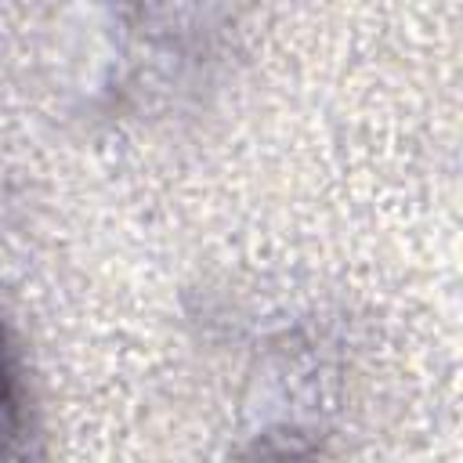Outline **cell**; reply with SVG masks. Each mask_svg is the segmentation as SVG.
<instances>
[{
	"label": "cell",
	"instance_id": "1",
	"mask_svg": "<svg viewBox=\"0 0 463 463\" xmlns=\"http://www.w3.org/2000/svg\"><path fill=\"white\" fill-rule=\"evenodd\" d=\"M22 427V391H18V365L7 347V336L0 329V452L14 441Z\"/></svg>",
	"mask_w": 463,
	"mask_h": 463
}]
</instances>
